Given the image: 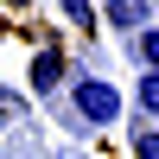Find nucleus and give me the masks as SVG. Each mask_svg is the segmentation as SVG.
<instances>
[{
	"mask_svg": "<svg viewBox=\"0 0 159 159\" xmlns=\"http://www.w3.org/2000/svg\"><path fill=\"white\" fill-rule=\"evenodd\" d=\"M25 83H32V96H57V89L70 83L64 51H57V45H38V51H32V64H25Z\"/></svg>",
	"mask_w": 159,
	"mask_h": 159,
	"instance_id": "nucleus-2",
	"label": "nucleus"
},
{
	"mask_svg": "<svg viewBox=\"0 0 159 159\" xmlns=\"http://www.w3.org/2000/svg\"><path fill=\"white\" fill-rule=\"evenodd\" d=\"M13 108H19V96H13V89H0V140H7V121H13Z\"/></svg>",
	"mask_w": 159,
	"mask_h": 159,
	"instance_id": "nucleus-8",
	"label": "nucleus"
},
{
	"mask_svg": "<svg viewBox=\"0 0 159 159\" xmlns=\"http://www.w3.org/2000/svg\"><path fill=\"white\" fill-rule=\"evenodd\" d=\"M64 89H70V127H76V134H102V127H115L127 115L121 83H108L102 70H76Z\"/></svg>",
	"mask_w": 159,
	"mask_h": 159,
	"instance_id": "nucleus-1",
	"label": "nucleus"
},
{
	"mask_svg": "<svg viewBox=\"0 0 159 159\" xmlns=\"http://www.w3.org/2000/svg\"><path fill=\"white\" fill-rule=\"evenodd\" d=\"M127 108H134V121H159V70H140V76H134Z\"/></svg>",
	"mask_w": 159,
	"mask_h": 159,
	"instance_id": "nucleus-5",
	"label": "nucleus"
},
{
	"mask_svg": "<svg viewBox=\"0 0 159 159\" xmlns=\"http://www.w3.org/2000/svg\"><path fill=\"white\" fill-rule=\"evenodd\" d=\"M57 13L76 25V32H96V25H102V19H96V0H57Z\"/></svg>",
	"mask_w": 159,
	"mask_h": 159,
	"instance_id": "nucleus-7",
	"label": "nucleus"
},
{
	"mask_svg": "<svg viewBox=\"0 0 159 159\" xmlns=\"http://www.w3.org/2000/svg\"><path fill=\"white\" fill-rule=\"evenodd\" d=\"M7 7H32V0H7Z\"/></svg>",
	"mask_w": 159,
	"mask_h": 159,
	"instance_id": "nucleus-9",
	"label": "nucleus"
},
{
	"mask_svg": "<svg viewBox=\"0 0 159 159\" xmlns=\"http://www.w3.org/2000/svg\"><path fill=\"white\" fill-rule=\"evenodd\" d=\"M127 64L134 70H159V19L140 25V32H127Z\"/></svg>",
	"mask_w": 159,
	"mask_h": 159,
	"instance_id": "nucleus-4",
	"label": "nucleus"
},
{
	"mask_svg": "<svg viewBox=\"0 0 159 159\" xmlns=\"http://www.w3.org/2000/svg\"><path fill=\"white\" fill-rule=\"evenodd\" d=\"M96 19L127 38V32H140V25H153V0H96Z\"/></svg>",
	"mask_w": 159,
	"mask_h": 159,
	"instance_id": "nucleus-3",
	"label": "nucleus"
},
{
	"mask_svg": "<svg viewBox=\"0 0 159 159\" xmlns=\"http://www.w3.org/2000/svg\"><path fill=\"white\" fill-rule=\"evenodd\" d=\"M127 153L134 159H159V121H134L127 127Z\"/></svg>",
	"mask_w": 159,
	"mask_h": 159,
	"instance_id": "nucleus-6",
	"label": "nucleus"
}]
</instances>
